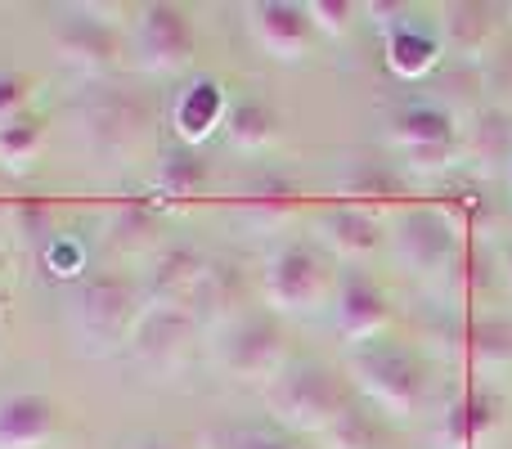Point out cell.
<instances>
[{"mask_svg":"<svg viewBox=\"0 0 512 449\" xmlns=\"http://www.w3.org/2000/svg\"><path fill=\"white\" fill-rule=\"evenodd\" d=\"M319 234H324V243L333 247L337 256H346V261H364V256H373L382 247V221L351 203L328 207V212L319 216Z\"/></svg>","mask_w":512,"mask_h":449,"instance_id":"cell-19","label":"cell"},{"mask_svg":"<svg viewBox=\"0 0 512 449\" xmlns=\"http://www.w3.org/2000/svg\"><path fill=\"white\" fill-rule=\"evenodd\" d=\"M346 373H351V382L364 391V400L387 418H414V414H423L427 400H432V369H427V360L418 351H409V346H396V342L351 346Z\"/></svg>","mask_w":512,"mask_h":449,"instance_id":"cell-1","label":"cell"},{"mask_svg":"<svg viewBox=\"0 0 512 449\" xmlns=\"http://www.w3.org/2000/svg\"><path fill=\"white\" fill-rule=\"evenodd\" d=\"M468 158L472 162H512V126L499 113H486L477 126H472L468 140Z\"/></svg>","mask_w":512,"mask_h":449,"instance_id":"cell-31","label":"cell"},{"mask_svg":"<svg viewBox=\"0 0 512 449\" xmlns=\"http://www.w3.org/2000/svg\"><path fill=\"white\" fill-rule=\"evenodd\" d=\"M391 247H396V261L409 274H441L454 265L459 247H454V221L436 207H414L405 212L391 229Z\"/></svg>","mask_w":512,"mask_h":449,"instance_id":"cell-9","label":"cell"},{"mask_svg":"<svg viewBox=\"0 0 512 449\" xmlns=\"http://www.w3.org/2000/svg\"><path fill=\"white\" fill-rule=\"evenodd\" d=\"M194 337H198V324L185 306H144L126 346H131L135 364H144L149 373H171L189 355Z\"/></svg>","mask_w":512,"mask_h":449,"instance_id":"cell-10","label":"cell"},{"mask_svg":"<svg viewBox=\"0 0 512 449\" xmlns=\"http://www.w3.org/2000/svg\"><path fill=\"white\" fill-rule=\"evenodd\" d=\"M144 315V292L126 274H95L81 283L72 301V333L86 355H113L131 342L135 324Z\"/></svg>","mask_w":512,"mask_h":449,"instance_id":"cell-3","label":"cell"},{"mask_svg":"<svg viewBox=\"0 0 512 449\" xmlns=\"http://www.w3.org/2000/svg\"><path fill=\"white\" fill-rule=\"evenodd\" d=\"M508 185H512V162H508Z\"/></svg>","mask_w":512,"mask_h":449,"instance_id":"cell-41","label":"cell"},{"mask_svg":"<svg viewBox=\"0 0 512 449\" xmlns=\"http://www.w3.org/2000/svg\"><path fill=\"white\" fill-rule=\"evenodd\" d=\"M499 14L504 9L481 5V0H454L445 5L441 18V36L459 59H490L499 41Z\"/></svg>","mask_w":512,"mask_h":449,"instance_id":"cell-15","label":"cell"},{"mask_svg":"<svg viewBox=\"0 0 512 449\" xmlns=\"http://www.w3.org/2000/svg\"><path fill=\"white\" fill-rule=\"evenodd\" d=\"M9 225L27 238L32 247H50L54 238V212L45 203H23V207H9Z\"/></svg>","mask_w":512,"mask_h":449,"instance_id":"cell-32","label":"cell"},{"mask_svg":"<svg viewBox=\"0 0 512 449\" xmlns=\"http://www.w3.org/2000/svg\"><path fill=\"white\" fill-rule=\"evenodd\" d=\"M391 140L405 153L432 149V144H454V117L441 104H409L391 117Z\"/></svg>","mask_w":512,"mask_h":449,"instance_id":"cell-22","label":"cell"},{"mask_svg":"<svg viewBox=\"0 0 512 449\" xmlns=\"http://www.w3.org/2000/svg\"><path fill=\"white\" fill-rule=\"evenodd\" d=\"M364 14H373V23H378V32H396V27L414 23V9L409 5H364Z\"/></svg>","mask_w":512,"mask_h":449,"instance_id":"cell-36","label":"cell"},{"mask_svg":"<svg viewBox=\"0 0 512 449\" xmlns=\"http://www.w3.org/2000/svg\"><path fill=\"white\" fill-rule=\"evenodd\" d=\"M0 270H5V256H0Z\"/></svg>","mask_w":512,"mask_h":449,"instance_id":"cell-43","label":"cell"},{"mask_svg":"<svg viewBox=\"0 0 512 449\" xmlns=\"http://www.w3.org/2000/svg\"><path fill=\"white\" fill-rule=\"evenodd\" d=\"M508 14H512V9H508Z\"/></svg>","mask_w":512,"mask_h":449,"instance_id":"cell-44","label":"cell"},{"mask_svg":"<svg viewBox=\"0 0 512 449\" xmlns=\"http://www.w3.org/2000/svg\"><path fill=\"white\" fill-rule=\"evenodd\" d=\"M382 41H387V68L396 72L400 81L427 77V72L436 68V59H441V41H436L432 32H418V23L396 27V32H387Z\"/></svg>","mask_w":512,"mask_h":449,"instance_id":"cell-23","label":"cell"},{"mask_svg":"<svg viewBox=\"0 0 512 449\" xmlns=\"http://www.w3.org/2000/svg\"><path fill=\"white\" fill-rule=\"evenodd\" d=\"M198 449H310L288 432H270V427H212L203 432Z\"/></svg>","mask_w":512,"mask_h":449,"instance_id":"cell-28","label":"cell"},{"mask_svg":"<svg viewBox=\"0 0 512 449\" xmlns=\"http://www.w3.org/2000/svg\"><path fill=\"white\" fill-rule=\"evenodd\" d=\"M225 113H230V104H225L221 81L198 77V81H189V86L180 90L176 108H171V126H176L180 144L198 149V144H203L216 126H225Z\"/></svg>","mask_w":512,"mask_h":449,"instance_id":"cell-17","label":"cell"},{"mask_svg":"<svg viewBox=\"0 0 512 449\" xmlns=\"http://www.w3.org/2000/svg\"><path fill=\"white\" fill-rule=\"evenodd\" d=\"M59 432V409L41 391L0 396V449H41Z\"/></svg>","mask_w":512,"mask_h":449,"instance_id":"cell-14","label":"cell"},{"mask_svg":"<svg viewBox=\"0 0 512 449\" xmlns=\"http://www.w3.org/2000/svg\"><path fill=\"white\" fill-rule=\"evenodd\" d=\"M486 72H490V81H495L499 90H512V41L495 45V54L486 59Z\"/></svg>","mask_w":512,"mask_h":449,"instance_id":"cell-38","label":"cell"},{"mask_svg":"<svg viewBox=\"0 0 512 449\" xmlns=\"http://www.w3.org/2000/svg\"><path fill=\"white\" fill-rule=\"evenodd\" d=\"M216 360H221V369L230 378L274 382L283 373V360H288V333L270 315L234 319L221 333V342H216Z\"/></svg>","mask_w":512,"mask_h":449,"instance_id":"cell-5","label":"cell"},{"mask_svg":"<svg viewBox=\"0 0 512 449\" xmlns=\"http://www.w3.org/2000/svg\"><path fill=\"white\" fill-rule=\"evenodd\" d=\"M297 203H301V189L292 185V180L265 176V180H256V185L243 189L239 216L252 229H283L292 221V212H297Z\"/></svg>","mask_w":512,"mask_h":449,"instance_id":"cell-20","label":"cell"},{"mask_svg":"<svg viewBox=\"0 0 512 449\" xmlns=\"http://www.w3.org/2000/svg\"><path fill=\"white\" fill-rule=\"evenodd\" d=\"M333 319H337V333H342L351 346L378 342L387 319H391V297L364 270H346L342 288H337Z\"/></svg>","mask_w":512,"mask_h":449,"instance_id":"cell-11","label":"cell"},{"mask_svg":"<svg viewBox=\"0 0 512 449\" xmlns=\"http://www.w3.org/2000/svg\"><path fill=\"white\" fill-rule=\"evenodd\" d=\"M135 50H140V63L149 72H185L194 63L198 50V27L194 18L180 5H144L140 18H135Z\"/></svg>","mask_w":512,"mask_h":449,"instance_id":"cell-7","label":"cell"},{"mask_svg":"<svg viewBox=\"0 0 512 449\" xmlns=\"http://www.w3.org/2000/svg\"><path fill=\"white\" fill-rule=\"evenodd\" d=\"M131 449H176L171 441H158V436H144V441H135Z\"/></svg>","mask_w":512,"mask_h":449,"instance_id":"cell-39","label":"cell"},{"mask_svg":"<svg viewBox=\"0 0 512 449\" xmlns=\"http://www.w3.org/2000/svg\"><path fill=\"white\" fill-rule=\"evenodd\" d=\"M45 256H50V265H59L54 274H77L81 270V247L77 243H68V238H54L50 247H45Z\"/></svg>","mask_w":512,"mask_h":449,"instance_id":"cell-37","label":"cell"},{"mask_svg":"<svg viewBox=\"0 0 512 449\" xmlns=\"http://www.w3.org/2000/svg\"><path fill=\"white\" fill-rule=\"evenodd\" d=\"M463 342H468L472 364H481V369L512 364V324L508 319H477V324L463 333Z\"/></svg>","mask_w":512,"mask_h":449,"instance_id":"cell-27","label":"cell"},{"mask_svg":"<svg viewBox=\"0 0 512 449\" xmlns=\"http://www.w3.org/2000/svg\"><path fill=\"white\" fill-rule=\"evenodd\" d=\"M158 203H149V198H131V203L113 207V216H108V243L117 247V252H140V247H149L153 238H158Z\"/></svg>","mask_w":512,"mask_h":449,"instance_id":"cell-26","label":"cell"},{"mask_svg":"<svg viewBox=\"0 0 512 449\" xmlns=\"http://www.w3.org/2000/svg\"><path fill=\"white\" fill-rule=\"evenodd\" d=\"M239 301H243V270L230 261H212L207 274L198 279V288L189 292L185 310L194 315L198 328H212V324L230 328L239 319Z\"/></svg>","mask_w":512,"mask_h":449,"instance_id":"cell-16","label":"cell"},{"mask_svg":"<svg viewBox=\"0 0 512 449\" xmlns=\"http://www.w3.org/2000/svg\"><path fill=\"white\" fill-rule=\"evenodd\" d=\"M504 427V396L499 391H468L459 405H450L436 427V445L441 449H481L490 436Z\"/></svg>","mask_w":512,"mask_h":449,"instance_id":"cell-13","label":"cell"},{"mask_svg":"<svg viewBox=\"0 0 512 449\" xmlns=\"http://www.w3.org/2000/svg\"><path fill=\"white\" fill-rule=\"evenodd\" d=\"M306 14H310V27H315V32L346 36L355 23V14H360V5H351V0H310Z\"/></svg>","mask_w":512,"mask_h":449,"instance_id":"cell-33","label":"cell"},{"mask_svg":"<svg viewBox=\"0 0 512 449\" xmlns=\"http://www.w3.org/2000/svg\"><path fill=\"white\" fill-rule=\"evenodd\" d=\"M504 274H508V283H512V252L504 256Z\"/></svg>","mask_w":512,"mask_h":449,"instance_id":"cell-40","label":"cell"},{"mask_svg":"<svg viewBox=\"0 0 512 449\" xmlns=\"http://www.w3.org/2000/svg\"><path fill=\"white\" fill-rule=\"evenodd\" d=\"M225 135H230L234 149H265V144L279 135V113H274L265 99H239V104H230V113H225Z\"/></svg>","mask_w":512,"mask_h":449,"instance_id":"cell-25","label":"cell"},{"mask_svg":"<svg viewBox=\"0 0 512 449\" xmlns=\"http://www.w3.org/2000/svg\"><path fill=\"white\" fill-rule=\"evenodd\" d=\"M248 27H252L256 45L270 59H283V63L301 59L310 50V36H315L306 5H292V0H261V5H252Z\"/></svg>","mask_w":512,"mask_h":449,"instance_id":"cell-12","label":"cell"},{"mask_svg":"<svg viewBox=\"0 0 512 449\" xmlns=\"http://www.w3.org/2000/svg\"><path fill=\"white\" fill-rule=\"evenodd\" d=\"M0 315H5V297H0Z\"/></svg>","mask_w":512,"mask_h":449,"instance_id":"cell-42","label":"cell"},{"mask_svg":"<svg viewBox=\"0 0 512 449\" xmlns=\"http://www.w3.org/2000/svg\"><path fill=\"white\" fill-rule=\"evenodd\" d=\"M454 144H432V149H414V153H405V162L414 171H423V176H436V171H445L454 162Z\"/></svg>","mask_w":512,"mask_h":449,"instance_id":"cell-35","label":"cell"},{"mask_svg":"<svg viewBox=\"0 0 512 449\" xmlns=\"http://www.w3.org/2000/svg\"><path fill=\"white\" fill-rule=\"evenodd\" d=\"M54 50L63 54V63L81 72H104L122 68L126 59V36L113 18H99V9H68L54 23Z\"/></svg>","mask_w":512,"mask_h":449,"instance_id":"cell-6","label":"cell"},{"mask_svg":"<svg viewBox=\"0 0 512 449\" xmlns=\"http://www.w3.org/2000/svg\"><path fill=\"white\" fill-rule=\"evenodd\" d=\"M324 445L328 449H391L396 441H391V432H387V423H382L378 409L355 405L351 400L346 414L324 432Z\"/></svg>","mask_w":512,"mask_h":449,"instance_id":"cell-24","label":"cell"},{"mask_svg":"<svg viewBox=\"0 0 512 449\" xmlns=\"http://www.w3.org/2000/svg\"><path fill=\"white\" fill-rule=\"evenodd\" d=\"M207 256L189 243H176L158 256L153 265V279H149V306H185L189 292L198 288V279L207 274Z\"/></svg>","mask_w":512,"mask_h":449,"instance_id":"cell-18","label":"cell"},{"mask_svg":"<svg viewBox=\"0 0 512 449\" xmlns=\"http://www.w3.org/2000/svg\"><path fill=\"white\" fill-rule=\"evenodd\" d=\"M265 405L288 436H324L346 414L351 391L337 369L319 360H297L283 364V373L265 387Z\"/></svg>","mask_w":512,"mask_h":449,"instance_id":"cell-2","label":"cell"},{"mask_svg":"<svg viewBox=\"0 0 512 449\" xmlns=\"http://www.w3.org/2000/svg\"><path fill=\"white\" fill-rule=\"evenodd\" d=\"M207 189V162L198 149L189 144H176V149L162 153L158 162V176H153V198L162 203H189Z\"/></svg>","mask_w":512,"mask_h":449,"instance_id":"cell-21","label":"cell"},{"mask_svg":"<svg viewBox=\"0 0 512 449\" xmlns=\"http://www.w3.org/2000/svg\"><path fill=\"white\" fill-rule=\"evenodd\" d=\"M324 288H328L324 256L306 243H283L265 265V297H270L274 310H288V315L315 310Z\"/></svg>","mask_w":512,"mask_h":449,"instance_id":"cell-8","label":"cell"},{"mask_svg":"<svg viewBox=\"0 0 512 449\" xmlns=\"http://www.w3.org/2000/svg\"><path fill=\"white\" fill-rule=\"evenodd\" d=\"M342 189L346 198H355L351 207H364V203H382V198H396L400 194V180L391 176L387 167H378V162H355L351 171L342 176ZM369 212V207H364Z\"/></svg>","mask_w":512,"mask_h":449,"instance_id":"cell-30","label":"cell"},{"mask_svg":"<svg viewBox=\"0 0 512 449\" xmlns=\"http://www.w3.org/2000/svg\"><path fill=\"white\" fill-rule=\"evenodd\" d=\"M27 104H32V81L14 68H0V126L27 117Z\"/></svg>","mask_w":512,"mask_h":449,"instance_id":"cell-34","label":"cell"},{"mask_svg":"<svg viewBox=\"0 0 512 449\" xmlns=\"http://www.w3.org/2000/svg\"><path fill=\"white\" fill-rule=\"evenodd\" d=\"M41 144H45V126H41V117H32V113L0 126V167L23 171L27 162H36Z\"/></svg>","mask_w":512,"mask_h":449,"instance_id":"cell-29","label":"cell"},{"mask_svg":"<svg viewBox=\"0 0 512 449\" xmlns=\"http://www.w3.org/2000/svg\"><path fill=\"white\" fill-rule=\"evenodd\" d=\"M77 122H81V135H86L90 149L122 162L144 144L153 117H149V104H144L140 95H131V90L90 86L77 108Z\"/></svg>","mask_w":512,"mask_h":449,"instance_id":"cell-4","label":"cell"}]
</instances>
